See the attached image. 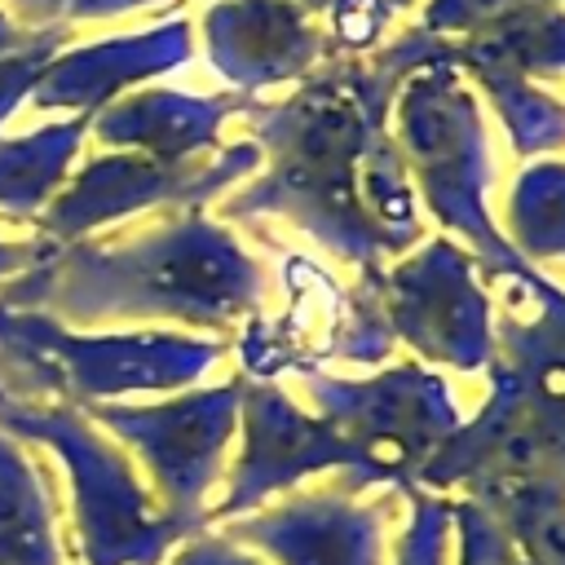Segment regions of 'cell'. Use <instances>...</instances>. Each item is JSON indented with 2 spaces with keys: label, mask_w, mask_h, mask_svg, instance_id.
<instances>
[{
  "label": "cell",
  "mask_w": 565,
  "mask_h": 565,
  "mask_svg": "<svg viewBox=\"0 0 565 565\" xmlns=\"http://www.w3.org/2000/svg\"><path fill=\"white\" fill-rule=\"evenodd\" d=\"M437 40L419 26L388 40L371 62L331 57L300 79L282 102L252 97V141L265 154V172L221 203L225 221L282 216L318 238L340 265L358 274L397 260L388 238L362 212V159L388 128L397 84L433 62Z\"/></svg>",
  "instance_id": "6da1fadb"
},
{
  "label": "cell",
  "mask_w": 565,
  "mask_h": 565,
  "mask_svg": "<svg viewBox=\"0 0 565 565\" xmlns=\"http://www.w3.org/2000/svg\"><path fill=\"white\" fill-rule=\"evenodd\" d=\"M260 300V260L203 207L172 212L132 238L44 243L40 260L0 287V305L66 327L172 322L194 335L243 331Z\"/></svg>",
  "instance_id": "7a4b0ae2"
},
{
  "label": "cell",
  "mask_w": 565,
  "mask_h": 565,
  "mask_svg": "<svg viewBox=\"0 0 565 565\" xmlns=\"http://www.w3.org/2000/svg\"><path fill=\"white\" fill-rule=\"evenodd\" d=\"M393 146L406 163L415 199L428 216L459 234L490 282H534L539 269L512 252L490 216V154L481 106L450 62V44L424 66H415L393 93Z\"/></svg>",
  "instance_id": "3957f363"
},
{
  "label": "cell",
  "mask_w": 565,
  "mask_h": 565,
  "mask_svg": "<svg viewBox=\"0 0 565 565\" xmlns=\"http://www.w3.org/2000/svg\"><path fill=\"white\" fill-rule=\"evenodd\" d=\"M230 353L194 331H75L35 309L0 305V384L18 397L102 406L137 393H181Z\"/></svg>",
  "instance_id": "277c9868"
},
{
  "label": "cell",
  "mask_w": 565,
  "mask_h": 565,
  "mask_svg": "<svg viewBox=\"0 0 565 565\" xmlns=\"http://www.w3.org/2000/svg\"><path fill=\"white\" fill-rule=\"evenodd\" d=\"M0 428L57 455L71 486V516L84 565H163V556L194 534L154 503L128 450L106 437L79 406L18 397L0 384Z\"/></svg>",
  "instance_id": "5b68a950"
},
{
  "label": "cell",
  "mask_w": 565,
  "mask_h": 565,
  "mask_svg": "<svg viewBox=\"0 0 565 565\" xmlns=\"http://www.w3.org/2000/svg\"><path fill=\"white\" fill-rule=\"evenodd\" d=\"M490 397L472 419L441 441L419 468V490H463L472 503H490L512 490L561 486L565 490V393H552L503 362L486 366Z\"/></svg>",
  "instance_id": "8992f818"
},
{
  "label": "cell",
  "mask_w": 565,
  "mask_h": 565,
  "mask_svg": "<svg viewBox=\"0 0 565 565\" xmlns=\"http://www.w3.org/2000/svg\"><path fill=\"white\" fill-rule=\"evenodd\" d=\"M238 397H243V375L177 393L150 406H128V402H102L88 406L84 415L115 437L128 459H137L150 481L154 503L181 521L185 530H207V494L221 481L225 450L238 433Z\"/></svg>",
  "instance_id": "52a82bcc"
},
{
  "label": "cell",
  "mask_w": 565,
  "mask_h": 565,
  "mask_svg": "<svg viewBox=\"0 0 565 565\" xmlns=\"http://www.w3.org/2000/svg\"><path fill=\"white\" fill-rule=\"evenodd\" d=\"M313 415L331 424L366 468L371 486H415L419 468L459 428L455 397L437 371L393 362L375 375H305Z\"/></svg>",
  "instance_id": "ba28073f"
},
{
  "label": "cell",
  "mask_w": 565,
  "mask_h": 565,
  "mask_svg": "<svg viewBox=\"0 0 565 565\" xmlns=\"http://www.w3.org/2000/svg\"><path fill=\"white\" fill-rule=\"evenodd\" d=\"M260 163L265 154L252 137L221 146L212 154H199V159H177V163L128 154V150H102L66 177V185L40 212L35 238L62 247V243L93 238L97 230L132 221L154 207H172V212L203 207L230 185H238L247 172H256Z\"/></svg>",
  "instance_id": "9c48e42d"
},
{
  "label": "cell",
  "mask_w": 565,
  "mask_h": 565,
  "mask_svg": "<svg viewBox=\"0 0 565 565\" xmlns=\"http://www.w3.org/2000/svg\"><path fill=\"white\" fill-rule=\"evenodd\" d=\"M380 322L419 358L455 371H486L494 358V305L477 282V260L450 234H437L397 265L358 274Z\"/></svg>",
  "instance_id": "30bf717a"
},
{
  "label": "cell",
  "mask_w": 565,
  "mask_h": 565,
  "mask_svg": "<svg viewBox=\"0 0 565 565\" xmlns=\"http://www.w3.org/2000/svg\"><path fill=\"white\" fill-rule=\"evenodd\" d=\"M282 282H287V313L274 322H247L238 331L243 349V375L274 380L282 371L318 375L327 362H384L393 353V335L380 322L371 296L362 282H335L331 269H322L309 256H282Z\"/></svg>",
  "instance_id": "8fae6325"
},
{
  "label": "cell",
  "mask_w": 565,
  "mask_h": 565,
  "mask_svg": "<svg viewBox=\"0 0 565 565\" xmlns=\"http://www.w3.org/2000/svg\"><path fill=\"white\" fill-rule=\"evenodd\" d=\"M238 428H243V450L225 477V494L207 503V530L230 516L256 512L265 499L300 486L313 472H340V490L349 494L371 486L362 455L331 424L296 406L274 380L243 375Z\"/></svg>",
  "instance_id": "7c38bea8"
},
{
  "label": "cell",
  "mask_w": 565,
  "mask_h": 565,
  "mask_svg": "<svg viewBox=\"0 0 565 565\" xmlns=\"http://www.w3.org/2000/svg\"><path fill=\"white\" fill-rule=\"evenodd\" d=\"M207 62L234 93L305 79L327 62L331 35L296 0H216L203 13Z\"/></svg>",
  "instance_id": "4fadbf2b"
},
{
  "label": "cell",
  "mask_w": 565,
  "mask_h": 565,
  "mask_svg": "<svg viewBox=\"0 0 565 565\" xmlns=\"http://www.w3.org/2000/svg\"><path fill=\"white\" fill-rule=\"evenodd\" d=\"M384 530L388 499L362 508L340 486L221 521L230 543H252L278 565H384Z\"/></svg>",
  "instance_id": "5bb4252c"
},
{
  "label": "cell",
  "mask_w": 565,
  "mask_h": 565,
  "mask_svg": "<svg viewBox=\"0 0 565 565\" xmlns=\"http://www.w3.org/2000/svg\"><path fill=\"white\" fill-rule=\"evenodd\" d=\"M190 53H194V26L185 18H168L132 35L75 44L62 49L40 71L26 102L35 110H57V115H97L128 88L185 66Z\"/></svg>",
  "instance_id": "9a60e30c"
},
{
  "label": "cell",
  "mask_w": 565,
  "mask_h": 565,
  "mask_svg": "<svg viewBox=\"0 0 565 565\" xmlns=\"http://www.w3.org/2000/svg\"><path fill=\"white\" fill-rule=\"evenodd\" d=\"M252 93H177V88H137L102 106L88 124L106 150H128L146 159H199L221 146V128L230 115H247Z\"/></svg>",
  "instance_id": "2e32d148"
},
{
  "label": "cell",
  "mask_w": 565,
  "mask_h": 565,
  "mask_svg": "<svg viewBox=\"0 0 565 565\" xmlns=\"http://www.w3.org/2000/svg\"><path fill=\"white\" fill-rule=\"evenodd\" d=\"M0 565H66L49 472L0 428Z\"/></svg>",
  "instance_id": "e0dca14e"
},
{
  "label": "cell",
  "mask_w": 565,
  "mask_h": 565,
  "mask_svg": "<svg viewBox=\"0 0 565 565\" xmlns=\"http://www.w3.org/2000/svg\"><path fill=\"white\" fill-rule=\"evenodd\" d=\"M93 115H66L40 124L22 137H0V216L40 221L53 194L75 172V159L88 141Z\"/></svg>",
  "instance_id": "ac0fdd59"
},
{
  "label": "cell",
  "mask_w": 565,
  "mask_h": 565,
  "mask_svg": "<svg viewBox=\"0 0 565 565\" xmlns=\"http://www.w3.org/2000/svg\"><path fill=\"white\" fill-rule=\"evenodd\" d=\"M525 291L534 296V313H516V309H499L494 318V358L508 371L565 393V287L547 282L543 274L534 282H525Z\"/></svg>",
  "instance_id": "d6986e66"
},
{
  "label": "cell",
  "mask_w": 565,
  "mask_h": 565,
  "mask_svg": "<svg viewBox=\"0 0 565 565\" xmlns=\"http://www.w3.org/2000/svg\"><path fill=\"white\" fill-rule=\"evenodd\" d=\"M494 102L503 132L521 159H547L565 150V102L534 88L530 75L503 66H459Z\"/></svg>",
  "instance_id": "ffe728a7"
},
{
  "label": "cell",
  "mask_w": 565,
  "mask_h": 565,
  "mask_svg": "<svg viewBox=\"0 0 565 565\" xmlns=\"http://www.w3.org/2000/svg\"><path fill=\"white\" fill-rule=\"evenodd\" d=\"M503 221L521 260H565V159H534L516 177Z\"/></svg>",
  "instance_id": "44dd1931"
},
{
  "label": "cell",
  "mask_w": 565,
  "mask_h": 565,
  "mask_svg": "<svg viewBox=\"0 0 565 565\" xmlns=\"http://www.w3.org/2000/svg\"><path fill=\"white\" fill-rule=\"evenodd\" d=\"M481 508L499 521V530L512 539L525 565H565V490L561 486L512 490Z\"/></svg>",
  "instance_id": "7402d4cb"
},
{
  "label": "cell",
  "mask_w": 565,
  "mask_h": 565,
  "mask_svg": "<svg viewBox=\"0 0 565 565\" xmlns=\"http://www.w3.org/2000/svg\"><path fill=\"white\" fill-rule=\"evenodd\" d=\"M411 521L393 547V565H446V530H450V503L433 490L406 486Z\"/></svg>",
  "instance_id": "603a6c76"
},
{
  "label": "cell",
  "mask_w": 565,
  "mask_h": 565,
  "mask_svg": "<svg viewBox=\"0 0 565 565\" xmlns=\"http://www.w3.org/2000/svg\"><path fill=\"white\" fill-rule=\"evenodd\" d=\"M150 4H163V0H4V13L26 31H71L75 22L119 18Z\"/></svg>",
  "instance_id": "cb8c5ba5"
},
{
  "label": "cell",
  "mask_w": 565,
  "mask_h": 565,
  "mask_svg": "<svg viewBox=\"0 0 565 565\" xmlns=\"http://www.w3.org/2000/svg\"><path fill=\"white\" fill-rule=\"evenodd\" d=\"M450 525L459 530V565H525L512 539L499 530V521L481 503L472 499L450 503Z\"/></svg>",
  "instance_id": "d4e9b609"
},
{
  "label": "cell",
  "mask_w": 565,
  "mask_h": 565,
  "mask_svg": "<svg viewBox=\"0 0 565 565\" xmlns=\"http://www.w3.org/2000/svg\"><path fill=\"white\" fill-rule=\"evenodd\" d=\"M66 40H71V31H40L26 49H18V53H4L0 57V124L31 97V88H35V79H40V71L66 49Z\"/></svg>",
  "instance_id": "484cf974"
},
{
  "label": "cell",
  "mask_w": 565,
  "mask_h": 565,
  "mask_svg": "<svg viewBox=\"0 0 565 565\" xmlns=\"http://www.w3.org/2000/svg\"><path fill=\"white\" fill-rule=\"evenodd\" d=\"M521 0H428L419 9V31L424 35H441V40H463L481 26H490L499 13H508Z\"/></svg>",
  "instance_id": "4316f807"
},
{
  "label": "cell",
  "mask_w": 565,
  "mask_h": 565,
  "mask_svg": "<svg viewBox=\"0 0 565 565\" xmlns=\"http://www.w3.org/2000/svg\"><path fill=\"white\" fill-rule=\"evenodd\" d=\"M172 565H260V561L252 552H243L238 543H230L221 530H199L177 543Z\"/></svg>",
  "instance_id": "83f0119b"
},
{
  "label": "cell",
  "mask_w": 565,
  "mask_h": 565,
  "mask_svg": "<svg viewBox=\"0 0 565 565\" xmlns=\"http://www.w3.org/2000/svg\"><path fill=\"white\" fill-rule=\"evenodd\" d=\"M40 252H44V238H9V234H0V287L4 282H13L22 269H31L35 260H40Z\"/></svg>",
  "instance_id": "f1b7e54d"
},
{
  "label": "cell",
  "mask_w": 565,
  "mask_h": 565,
  "mask_svg": "<svg viewBox=\"0 0 565 565\" xmlns=\"http://www.w3.org/2000/svg\"><path fill=\"white\" fill-rule=\"evenodd\" d=\"M35 35H40V31H26L22 22H13V18L0 9V57H4V53H18V49H26Z\"/></svg>",
  "instance_id": "f546056e"
},
{
  "label": "cell",
  "mask_w": 565,
  "mask_h": 565,
  "mask_svg": "<svg viewBox=\"0 0 565 565\" xmlns=\"http://www.w3.org/2000/svg\"><path fill=\"white\" fill-rule=\"evenodd\" d=\"M556 4H561V0H556Z\"/></svg>",
  "instance_id": "4dcf8cb0"
}]
</instances>
